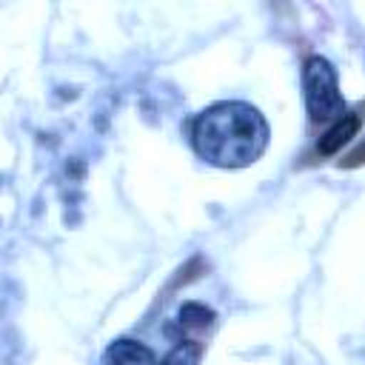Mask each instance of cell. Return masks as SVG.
I'll list each match as a JSON object with an SVG mask.
<instances>
[{
    "label": "cell",
    "instance_id": "cell-1",
    "mask_svg": "<svg viewBox=\"0 0 365 365\" xmlns=\"http://www.w3.org/2000/svg\"><path fill=\"white\" fill-rule=\"evenodd\" d=\"M191 140L205 163L220 168H242L265 151L268 123L248 103H214L194 120Z\"/></svg>",
    "mask_w": 365,
    "mask_h": 365
},
{
    "label": "cell",
    "instance_id": "cell-2",
    "mask_svg": "<svg viewBox=\"0 0 365 365\" xmlns=\"http://www.w3.org/2000/svg\"><path fill=\"white\" fill-rule=\"evenodd\" d=\"M302 91H305V108L311 114L314 123L322 120H334L345 111V100L339 94V83H336V71L334 66L314 54L305 60L302 68Z\"/></svg>",
    "mask_w": 365,
    "mask_h": 365
},
{
    "label": "cell",
    "instance_id": "cell-3",
    "mask_svg": "<svg viewBox=\"0 0 365 365\" xmlns=\"http://www.w3.org/2000/svg\"><path fill=\"white\" fill-rule=\"evenodd\" d=\"M100 365H157L151 348L137 339H117L103 351Z\"/></svg>",
    "mask_w": 365,
    "mask_h": 365
},
{
    "label": "cell",
    "instance_id": "cell-4",
    "mask_svg": "<svg viewBox=\"0 0 365 365\" xmlns=\"http://www.w3.org/2000/svg\"><path fill=\"white\" fill-rule=\"evenodd\" d=\"M356 128H359V114H342V120L334 123V128L319 140L317 151H319V154H334V151H339V148L356 134Z\"/></svg>",
    "mask_w": 365,
    "mask_h": 365
},
{
    "label": "cell",
    "instance_id": "cell-5",
    "mask_svg": "<svg viewBox=\"0 0 365 365\" xmlns=\"http://www.w3.org/2000/svg\"><path fill=\"white\" fill-rule=\"evenodd\" d=\"M200 354H202V345L188 339V342H180L160 365H197L200 362Z\"/></svg>",
    "mask_w": 365,
    "mask_h": 365
},
{
    "label": "cell",
    "instance_id": "cell-6",
    "mask_svg": "<svg viewBox=\"0 0 365 365\" xmlns=\"http://www.w3.org/2000/svg\"><path fill=\"white\" fill-rule=\"evenodd\" d=\"M211 319H214V314H211L208 308L197 305V302H188V305H182V311H180V322H182V325H191V328H205Z\"/></svg>",
    "mask_w": 365,
    "mask_h": 365
},
{
    "label": "cell",
    "instance_id": "cell-7",
    "mask_svg": "<svg viewBox=\"0 0 365 365\" xmlns=\"http://www.w3.org/2000/svg\"><path fill=\"white\" fill-rule=\"evenodd\" d=\"M362 154H365V148H362V151H359V154H356V157H354V163H356V160H359V157H362Z\"/></svg>",
    "mask_w": 365,
    "mask_h": 365
}]
</instances>
